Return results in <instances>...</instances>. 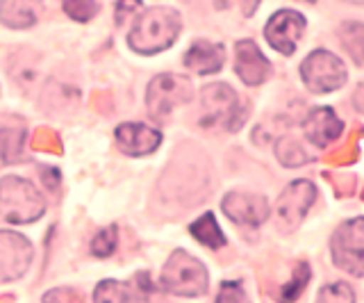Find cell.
I'll return each mask as SVG.
<instances>
[{"instance_id":"6da1fadb","label":"cell","mask_w":364,"mask_h":303,"mask_svg":"<svg viewBox=\"0 0 364 303\" xmlns=\"http://www.w3.org/2000/svg\"><path fill=\"white\" fill-rule=\"evenodd\" d=\"M182 30L180 14L168 7H153L141 12L128 35V46L141 55L166 51Z\"/></svg>"},{"instance_id":"7a4b0ae2","label":"cell","mask_w":364,"mask_h":303,"mask_svg":"<svg viewBox=\"0 0 364 303\" xmlns=\"http://www.w3.org/2000/svg\"><path fill=\"white\" fill-rule=\"evenodd\" d=\"M46 210V201L37 185L21 176L0 178V217L9 223H32Z\"/></svg>"},{"instance_id":"3957f363","label":"cell","mask_w":364,"mask_h":303,"mask_svg":"<svg viewBox=\"0 0 364 303\" xmlns=\"http://www.w3.org/2000/svg\"><path fill=\"white\" fill-rule=\"evenodd\" d=\"M200 123L205 128L239 130L244 123V105L237 92L225 83H214L200 92Z\"/></svg>"},{"instance_id":"277c9868","label":"cell","mask_w":364,"mask_h":303,"mask_svg":"<svg viewBox=\"0 0 364 303\" xmlns=\"http://www.w3.org/2000/svg\"><path fill=\"white\" fill-rule=\"evenodd\" d=\"M162 287L176 297H198L208 289V272L187 251H173L162 269Z\"/></svg>"},{"instance_id":"5b68a950","label":"cell","mask_w":364,"mask_h":303,"mask_svg":"<svg viewBox=\"0 0 364 303\" xmlns=\"http://www.w3.org/2000/svg\"><path fill=\"white\" fill-rule=\"evenodd\" d=\"M301 75L310 92L328 94L346 83V66L337 55L323 48H316L305 58L301 66Z\"/></svg>"},{"instance_id":"8992f818","label":"cell","mask_w":364,"mask_h":303,"mask_svg":"<svg viewBox=\"0 0 364 303\" xmlns=\"http://www.w3.org/2000/svg\"><path fill=\"white\" fill-rule=\"evenodd\" d=\"M191 100V83L176 73H162L148 85L146 105L153 119H166L171 110Z\"/></svg>"},{"instance_id":"52a82bcc","label":"cell","mask_w":364,"mask_h":303,"mask_svg":"<svg viewBox=\"0 0 364 303\" xmlns=\"http://www.w3.org/2000/svg\"><path fill=\"white\" fill-rule=\"evenodd\" d=\"M333 260L339 269H346L353 276L364 274V223L355 217L339 226L333 235Z\"/></svg>"},{"instance_id":"ba28073f","label":"cell","mask_w":364,"mask_h":303,"mask_svg":"<svg viewBox=\"0 0 364 303\" xmlns=\"http://www.w3.org/2000/svg\"><path fill=\"white\" fill-rule=\"evenodd\" d=\"M34 257L32 244L14 230H0V283L16 280L28 272Z\"/></svg>"},{"instance_id":"9c48e42d","label":"cell","mask_w":364,"mask_h":303,"mask_svg":"<svg viewBox=\"0 0 364 303\" xmlns=\"http://www.w3.org/2000/svg\"><path fill=\"white\" fill-rule=\"evenodd\" d=\"M316 198V187L310 181H296L282 192L276 203V217L282 228H296Z\"/></svg>"},{"instance_id":"30bf717a","label":"cell","mask_w":364,"mask_h":303,"mask_svg":"<svg viewBox=\"0 0 364 303\" xmlns=\"http://www.w3.org/2000/svg\"><path fill=\"white\" fill-rule=\"evenodd\" d=\"M305 32V16L294 12V9H280L267 23L264 37L273 48L282 55H291L296 51V43Z\"/></svg>"},{"instance_id":"8fae6325","label":"cell","mask_w":364,"mask_h":303,"mask_svg":"<svg viewBox=\"0 0 364 303\" xmlns=\"http://www.w3.org/2000/svg\"><path fill=\"white\" fill-rule=\"evenodd\" d=\"M223 212L228 219H232L235 223H242V226H259L269 219V203L264 196L257 194H228L221 203Z\"/></svg>"},{"instance_id":"7c38bea8","label":"cell","mask_w":364,"mask_h":303,"mask_svg":"<svg viewBox=\"0 0 364 303\" xmlns=\"http://www.w3.org/2000/svg\"><path fill=\"white\" fill-rule=\"evenodd\" d=\"M271 71L269 60L262 55V51L257 48L255 41H239L235 48V73L242 78L244 85H262L267 80V75Z\"/></svg>"},{"instance_id":"4fadbf2b","label":"cell","mask_w":364,"mask_h":303,"mask_svg":"<svg viewBox=\"0 0 364 303\" xmlns=\"http://www.w3.org/2000/svg\"><path fill=\"white\" fill-rule=\"evenodd\" d=\"M159 142L162 134L155 128L146 126V123H123L117 128V144L121 146L123 153L132 155V158H141V155H151Z\"/></svg>"},{"instance_id":"5bb4252c","label":"cell","mask_w":364,"mask_h":303,"mask_svg":"<svg viewBox=\"0 0 364 303\" xmlns=\"http://www.w3.org/2000/svg\"><path fill=\"white\" fill-rule=\"evenodd\" d=\"M344 132V123L337 119V115L330 107H316L305 121V134L314 146L326 149L328 144H333L339 134Z\"/></svg>"},{"instance_id":"9a60e30c","label":"cell","mask_w":364,"mask_h":303,"mask_svg":"<svg viewBox=\"0 0 364 303\" xmlns=\"http://www.w3.org/2000/svg\"><path fill=\"white\" fill-rule=\"evenodd\" d=\"M225 62V51L221 43H212V41H196L185 55V66L191 71H196L200 75H210L221 71V66Z\"/></svg>"},{"instance_id":"2e32d148","label":"cell","mask_w":364,"mask_h":303,"mask_svg":"<svg viewBox=\"0 0 364 303\" xmlns=\"http://www.w3.org/2000/svg\"><path fill=\"white\" fill-rule=\"evenodd\" d=\"M41 0H0V21L11 30H26L37 23Z\"/></svg>"},{"instance_id":"e0dca14e","label":"cell","mask_w":364,"mask_h":303,"mask_svg":"<svg viewBox=\"0 0 364 303\" xmlns=\"http://www.w3.org/2000/svg\"><path fill=\"white\" fill-rule=\"evenodd\" d=\"M141 285L132 283H119V280H102L94 292V301H128V299H146L151 294V278L148 274L141 276Z\"/></svg>"},{"instance_id":"ac0fdd59","label":"cell","mask_w":364,"mask_h":303,"mask_svg":"<svg viewBox=\"0 0 364 303\" xmlns=\"http://www.w3.org/2000/svg\"><path fill=\"white\" fill-rule=\"evenodd\" d=\"M23 142H26V126H23V121L14 117L0 119V160L3 162L21 160Z\"/></svg>"},{"instance_id":"d6986e66","label":"cell","mask_w":364,"mask_h":303,"mask_svg":"<svg viewBox=\"0 0 364 303\" xmlns=\"http://www.w3.org/2000/svg\"><path fill=\"white\" fill-rule=\"evenodd\" d=\"M189 233L200 244L208 246V249H221V246L225 244V238H223V233L219 228V223H216L214 212H205V215L198 221H193Z\"/></svg>"},{"instance_id":"ffe728a7","label":"cell","mask_w":364,"mask_h":303,"mask_svg":"<svg viewBox=\"0 0 364 303\" xmlns=\"http://www.w3.org/2000/svg\"><path fill=\"white\" fill-rule=\"evenodd\" d=\"M276 155L284 166H301L310 160L301 146L296 144V139H287V137L276 144Z\"/></svg>"},{"instance_id":"44dd1931","label":"cell","mask_w":364,"mask_h":303,"mask_svg":"<svg viewBox=\"0 0 364 303\" xmlns=\"http://www.w3.org/2000/svg\"><path fill=\"white\" fill-rule=\"evenodd\" d=\"M117 226H109V228H102L98 230V235L94 240H91V253L98 255V257H107L114 253V249H117Z\"/></svg>"},{"instance_id":"7402d4cb","label":"cell","mask_w":364,"mask_h":303,"mask_svg":"<svg viewBox=\"0 0 364 303\" xmlns=\"http://www.w3.org/2000/svg\"><path fill=\"white\" fill-rule=\"evenodd\" d=\"M341 35H344V43H346L348 53L353 55V60H355L358 66H362V26L346 23Z\"/></svg>"},{"instance_id":"603a6c76","label":"cell","mask_w":364,"mask_h":303,"mask_svg":"<svg viewBox=\"0 0 364 303\" xmlns=\"http://www.w3.org/2000/svg\"><path fill=\"white\" fill-rule=\"evenodd\" d=\"M64 12L71 16L73 21L85 23V21L94 18L96 3H94V0H64Z\"/></svg>"},{"instance_id":"cb8c5ba5","label":"cell","mask_w":364,"mask_h":303,"mask_svg":"<svg viewBox=\"0 0 364 303\" xmlns=\"http://www.w3.org/2000/svg\"><path fill=\"white\" fill-rule=\"evenodd\" d=\"M296 272V278L289 280L287 285H284L282 289V299H299L301 297V292L305 289L307 285V280H310V267H307L305 262H301L299 267L294 269Z\"/></svg>"},{"instance_id":"d4e9b609","label":"cell","mask_w":364,"mask_h":303,"mask_svg":"<svg viewBox=\"0 0 364 303\" xmlns=\"http://www.w3.org/2000/svg\"><path fill=\"white\" fill-rule=\"evenodd\" d=\"M355 299V294H353V289L346 287L344 283H335V285H328L323 287L321 292H318V301H353Z\"/></svg>"},{"instance_id":"484cf974","label":"cell","mask_w":364,"mask_h":303,"mask_svg":"<svg viewBox=\"0 0 364 303\" xmlns=\"http://www.w3.org/2000/svg\"><path fill=\"white\" fill-rule=\"evenodd\" d=\"M259 5V0H216V7L219 9H239L244 16H253L255 9Z\"/></svg>"},{"instance_id":"4316f807","label":"cell","mask_w":364,"mask_h":303,"mask_svg":"<svg viewBox=\"0 0 364 303\" xmlns=\"http://www.w3.org/2000/svg\"><path fill=\"white\" fill-rule=\"evenodd\" d=\"M216 301H246V294L239 283H223L219 294H216Z\"/></svg>"},{"instance_id":"83f0119b","label":"cell","mask_w":364,"mask_h":303,"mask_svg":"<svg viewBox=\"0 0 364 303\" xmlns=\"http://www.w3.org/2000/svg\"><path fill=\"white\" fill-rule=\"evenodd\" d=\"M141 7V0H121L117 5V23L123 26L125 18L132 16V9H139Z\"/></svg>"},{"instance_id":"f1b7e54d","label":"cell","mask_w":364,"mask_h":303,"mask_svg":"<svg viewBox=\"0 0 364 303\" xmlns=\"http://www.w3.org/2000/svg\"><path fill=\"white\" fill-rule=\"evenodd\" d=\"M80 294L68 287H62V289H53L48 294H43V301H77Z\"/></svg>"},{"instance_id":"f546056e","label":"cell","mask_w":364,"mask_h":303,"mask_svg":"<svg viewBox=\"0 0 364 303\" xmlns=\"http://www.w3.org/2000/svg\"><path fill=\"white\" fill-rule=\"evenodd\" d=\"M305 3H316V0H305Z\"/></svg>"},{"instance_id":"4dcf8cb0","label":"cell","mask_w":364,"mask_h":303,"mask_svg":"<svg viewBox=\"0 0 364 303\" xmlns=\"http://www.w3.org/2000/svg\"><path fill=\"white\" fill-rule=\"evenodd\" d=\"M350 3H362V0H350Z\"/></svg>"}]
</instances>
